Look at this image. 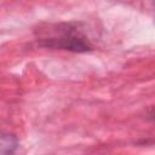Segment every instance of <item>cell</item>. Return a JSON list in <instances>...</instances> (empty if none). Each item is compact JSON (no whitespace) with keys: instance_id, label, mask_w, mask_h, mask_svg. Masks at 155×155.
<instances>
[{"instance_id":"1","label":"cell","mask_w":155,"mask_h":155,"mask_svg":"<svg viewBox=\"0 0 155 155\" xmlns=\"http://www.w3.org/2000/svg\"><path fill=\"white\" fill-rule=\"evenodd\" d=\"M39 45L48 48H61L73 52H87L92 50L91 42L76 27H73L71 24H63L62 28L59 25L52 35L41 39Z\"/></svg>"},{"instance_id":"2","label":"cell","mask_w":155,"mask_h":155,"mask_svg":"<svg viewBox=\"0 0 155 155\" xmlns=\"http://www.w3.org/2000/svg\"><path fill=\"white\" fill-rule=\"evenodd\" d=\"M18 147V139L16 136L10 133H4L0 142V153L1 154H12Z\"/></svg>"},{"instance_id":"3","label":"cell","mask_w":155,"mask_h":155,"mask_svg":"<svg viewBox=\"0 0 155 155\" xmlns=\"http://www.w3.org/2000/svg\"><path fill=\"white\" fill-rule=\"evenodd\" d=\"M154 4H155V2H154Z\"/></svg>"}]
</instances>
